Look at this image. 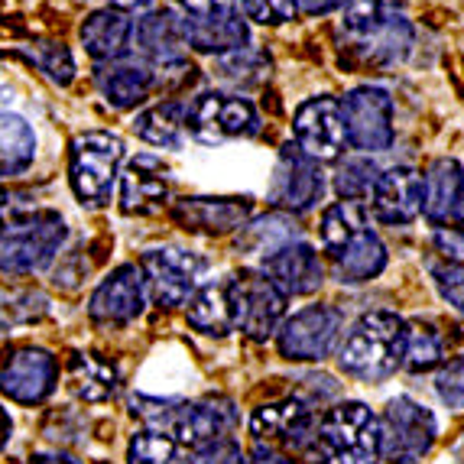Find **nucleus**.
Here are the masks:
<instances>
[{
  "mask_svg": "<svg viewBox=\"0 0 464 464\" xmlns=\"http://www.w3.org/2000/svg\"><path fill=\"white\" fill-rule=\"evenodd\" d=\"M406 322L396 312H364L338 344V367L361 383H383L402 367Z\"/></svg>",
  "mask_w": 464,
  "mask_h": 464,
  "instance_id": "nucleus-1",
  "label": "nucleus"
},
{
  "mask_svg": "<svg viewBox=\"0 0 464 464\" xmlns=\"http://www.w3.org/2000/svg\"><path fill=\"white\" fill-rule=\"evenodd\" d=\"M65 221L59 211H26L0 227V273L30 276L46 270L65 244Z\"/></svg>",
  "mask_w": 464,
  "mask_h": 464,
  "instance_id": "nucleus-2",
  "label": "nucleus"
},
{
  "mask_svg": "<svg viewBox=\"0 0 464 464\" xmlns=\"http://www.w3.org/2000/svg\"><path fill=\"white\" fill-rule=\"evenodd\" d=\"M121 160H124V140L108 130H88L72 140L69 153V182L72 192L88 208L108 205L114 182L121 176Z\"/></svg>",
  "mask_w": 464,
  "mask_h": 464,
  "instance_id": "nucleus-3",
  "label": "nucleus"
},
{
  "mask_svg": "<svg viewBox=\"0 0 464 464\" xmlns=\"http://www.w3.org/2000/svg\"><path fill=\"white\" fill-rule=\"evenodd\" d=\"M318 449L338 464H380V422L371 406L338 402L318 419Z\"/></svg>",
  "mask_w": 464,
  "mask_h": 464,
  "instance_id": "nucleus-4",
  "label": "nucleus"
},
{
  "mask_svg": "<svg viewBox=\"0 0 464 464\" xmlns=\"http://www.w3.org/2000/svg\"><path fill=\"white\" fill-rule=\"evenodd\" d=\"M227 283V302H231L234 328L254 341H266L279 332L286 318V295L264 270H240Z\"/></svg>",
  "mask_w": 464,
  "mask_h": 464,
  "instance_id": "nucleus-5",
  "label": "nucleus"
},
{
  "mask_svg": "<svg viewBox=\"0 0 464 464\" xmlns=\"http://www.w3.org/2000/svg\"><path fill=\"white\" fill-rule=\"evenodd\" d=\"M380 422V461L387 464H412L435 445L439 422L432 410L412 396H396L387 402V410L377 416Z\"/></svg>",
  "mask_w": 464,
  "mask_h": 464,
  "instance_id": "nucleus-6",
  "label": "nucleus"
},
{
  "mask_svg": "<svg viewBox=\"0 0 464 464\" xmlns=\"http://www.w3.org/2000/svg\"><path fill=\"white\" fill-rule=\"evenodd\" d=\"M137 266L147 283V299H153L160 309H179L201 286L208 260L186 247H153L140 256Z\"/></svg>",
  "mask_w": 464,
  "mask_h": 464,
  "instance_id": "nucleus-7",
  "label": "nucleus"
},
{
  "mask_svg": "<svg viewBox=\"0 0 464 464\" xmlns=\"http://www.w3.org/2000/svg\"><path fill=\"white\" fill-rule=\"evenodd\" d=\"M260 130V114L247 98L225 92H205L186 101V133L198 143H225V140L254 137Z\"/></svg>",
  "mask_w": 464,
  "mask_h": 464,
  "instance_id": "nucleus-8",
  "label": "nucleus"
},
{
  "mask_svg": "<svg viewBox=\"0 0 464 464\" xmlns=\"http://www.w3.org/2000/svg\"><path fill=\"white\" fill-rule=\"evenodd\" d=\"M341 124H344V143L364 156L387 153L396 140L393 98L377 85L354 88L341 101Z\"/></svg>",
  "mask_w": 464,
  "mask_h": 464,
  "instance_id": "nucleus-9",
  "label": "nucleus"
},
{
  "mask_svg": "<svg viewBox=\"0 0 464 464\" xmlns=\"http://www.w3.org/2000/svg\"><path fill=\"white\" fill-rule=\"evenodd\" d=\"M341 325H344V318L334 305H305L295 315L283 318L276 332L279 354L295 364L325 361L338 344Z\"/></svg>",
  "mask_w": 464,
  "mask_h": 464,
  "instance_id": "nucleus-10",
  "label": "nucleus"
},
{
  "mask_svg": "<svg viewBox=\"0 0 464 464\" xmlns=\"http://www.w3.org/2000/svg\"><path fill=\"white\" fill-rule=\"evenodd\" d=\"M325 195V172L322 163L302 153L295 143H286L279 150L276 172H273L270 201L276 211L286 215H302V211L315 208Z\"/></svg>",
  "mask_w": 464,
  "mask_h": 464,
  "instance_id": "nucleus-11",
  "label": "nucleus"
},
{
  "mask_svg": "<svg viewBox=\"0 0 464 464\" xmlns=\"http://www.w3.org/2000/svg\"><path fill=\"white\" fill-rule=\"evenodd\" d=\"M250 432H254L256 441L283 445V449L305 455V451H312V445H318V419L312 412V402L283 400L254 410Z\"/></svg>",
  "mask_w": 464,
  "mask_h": 464,
  "instance_id": "nucleus-12",
  "label": "nucleus"
},
{
  "mask_svg": "<svg viewBox=\"0 0 464 464\" xmlns=\"http://www.w3.org/2000/svg\"><path fill=\"white\" fill-rule=\"evenodd\" d=\"M147 309V283L137 264H124L111 270V276L101 279V286L92 293L88 302V315L98 325L124 328L137 322Z\"/></svg>",
  "mask_w": 464,
  "mask_h": 464,
  "instance_id": "nucleus-13",
  "label": "nucleus"
},
{
  "mask_svg": "<svg viewBox=\"0 0 464 464\" xmlns=\"http://www.w3.org/2000/svg\"><path fill=\"white\" fill-rule=\"evenodd\" d=\"M234 426H237V412H234L231 402L208 396V400L195 402H176V410L166 422V432L176 439V445L195 451L227 439Z\"/></svg>",
  "mask_w": 464,
  "mask_h": 464,
  "instance_id": "nucleus-14",
  "label": "nucleus"
},
{
  "mask_svg": "<svg viewBox=\"0 0 464 464\" xmlns=\"http://www.w3.org/2000/svg\"><path fill=\"white\" fill-rule=\"evenodd\" d=\"M293 137L295 147L315 163L338 160L344 147V124H341V101L332 94H318V98L302 101L293 117Z\"/></svg>",
  "mask_w": 464,
  "mask_h": 464,
  "instance_id": "nucleus-15",
  "label": "nucleus"
},
{
  "mask_svg": "<svg viewBox=\"0 0 464 464\" xmlns=\"http://www.w3.org/2000/svg\"><path fill=\"white\" fill-rule=\"evenodd\" d=\"M179 24H182L186 49L205 55H225L231 49L247 46L250 39V26L244 14L225 0L211 10H201V14H179Z\"/></svg>",
  "mask_w": 464,
  "mask_h": 464,
  "instance_id": "nucleus-16",
  "label": "nucleus"
},
{
  "mask_svg": "<svg viewBox=\"0 0 464 464\" xmlns=\"http://www.w3.org/2000/svg\"><path fill=\"white\" fill-rule=\"evenodd\" d=\"M59 383V364L43 348H20L0 367V393L24 406H39Z\"/></svg>",
  "mask_w": 464,
  "mask_h": 464,
  "instance_id": "nucleus-17",
  "label": "nucleus"
},
{
  "mask_svg": "<svg viewBox=\"0 0 464 464\" xmlns=\"http://www.w3.org/2000/svg\"><path fill=\"white\" fill-rule=\"evenodd\" d=\"M373 218L383 225H410L422 215V172L412 166H393L377 176L371 188Z\"/></svg>",
  "mask_w": 464,
  "mask_h": 464,
  "instance_id": "nucleus-18",
  "label": "nucleus"
},
{
  "mask_svg": "<svg viewBox=\"0 0 464 464\" xmlns=\"http://www.w3.org/2000/svg\"><path fill=\"white\" fill-rule=\"evenodd\" d=\"M264 273L276 283L283 295H312L325 283V264L312 244L289 240L270 256H264Z\"/></svg>",
  "mask_w": 464,
  "mask_h": 464,
  "instance_id": "nucleus-19",
  "label": "nucleus"
},
{
  "mask_svg": "<svg viewBox=\"0 0 464 464\" xmlns=\"http://www.w3.org/2000/svg\"><path fill=\"white\" fill-rule=\"evenodd\" d=\"M130 49H137L140 59L156 65V69H169V65L186 63V39H182L179 10H147L133 24Z\"/></svg>",
  "mask_w": 464,
  "mask_h": 464,
  "instance_id": "nucleus-20",
  "label": "nucleus"
},
{
  "mask_svg": "<svg viewBox=\"0 0 464 464\" xmlns=\"http://www.w3.org/2000/svg\"><path fill=\"white\" fill-rule=\"evenodd\" d=\"M94 82H98L101 98L108 101L114 111H133L153 94L156 69L137 59V55H121V59L101 63Z\"/></svg>",
  "mask_w": 464,
  "mask_h": 464,
  "instance_id": "nucleus-21",
  "label": "nucleus"
},
{
  "mask_svg": "<svg viewBox=\"0 0 464 464\" xmlns=\"http://www.w3.org/2000/svg\"><path fill=\"white\" fill-rule=\"evenodd\" d=\"M169 201L166 166L156 156H133L121 172V211L124 215H153Z\"/></svg>",
  "mask_w": 464,
  "mask_h": 464,
  "instance_id": "nucleus-22",
  "label": "nucleus"
},
{
  "mask_svg": "<svg viewBox=\"0 0 464 464\" xmlns=\"http://www.w3.org/2000/svg\"><path fill=\"white\" fill-rule=\"evenodd\" d=\"M250 211H254V201L250 198H179L172 205V218L186 231L195 234H227L234 227L247 225Z\"/></svg>",
  "mask_w": 464,
  "mask_h": 464,
  "instance_id": "nucleus-23",
  "label": "nucleus"
},
{
  "mask_svg": "<svg viewBox=\"0 0 464 464\" xmlns=\"http://www.w3.org/2000/svg\"><path fill=\"white\" fill-rule=\"evenodd\" d=\"M412 39L416 30L406 16H393L377 30L364 33V36L348 39V49L354 53V59L361 65H371V69H393L400 65L412 49Z\"/></svg>",
  "mask_w": 464,
  "mask_h": 464,
  "instance_id": "nucleus-24",
  "label": "nucleus"
},
{
  "mask_svg": "<svg viewBox=\"0 0 464 464\" xmlns=\"http://www.w3.org/2000/svg\"><path fill=\"white\" fill-rule=\"evenodd\" d=\"M78 36H82V46H85V53L92 55L94 63H111V59L130 55L133 20L130 14L114 7L94 10L92 16H85Z\"/></svg>",
  "mask_w": 464,
  "mask_h": 464,
  "instance_id": "nucleus-25",
  "label": "nucleus"
},
{
  "mask_svg": "<svg viewBox=\"0 0 464 464\" xmlns=\"http://www.w3.org/2000/svg\"><path fill=\"white\" fill-rule=\"evenodd\" d=\"M464 169L458 160H435L429 172L422 176V215L435 227H449L455 221V208L461 201Z\"/></svg>",
  "mask_w": 464,
  "mask_h": 464,
  "instance_id": "nucleus-26",
  "label": "nucleus"
},
{
  "mask_svg": "<svg viewBox=\"0 0 464 464\" xmlns=\"http://www.w3.org/2000/svg\"><path fill=\"white\" fill-rule=\"evenodd\" d=\"M334 276L344 286H361V283H371L373 276L383 273L387 266V247L383 240L371 231V227H361L354 237L332 256Z\"/></svg>",
  "mask_w": 464,
  "mask_h": 464,
  "instance_id": "nucleus-27",
  "label": "nucleus"
},
{
  "mask_svg": "<svg viewBox=\"0 0 464 464\" xmlns=\"http://www.w3.org/2000/svg\"><path fill=\"white\" fill-rule=\"evenodd\" d=\"M186 318L195 332L208 334V338H225L234 332L231 302H227V283H205L192 293L186 302Z\"/></svg>",
  "mask_w": 464,
  "mask_h": 464,
  "instance_id": "nucleus-28",
  "label": "nucleus"
},
{
  "mask_svg": "<svg viewBox=\"0 0 464 464\" xmlns=\"http://www.w3.org/2000/svg\"><path fill=\"white\" fill-rule=\"evenodd\" d=\"M133 133L160 150H179L186 137V101H163L133 121Z\"/></svg>",
  "mask_w": 464,
  "mask_h": 464,
  "instance_id": "nucleus-29",
  "label": "nucleus"
},
{
  "mask_svg": "<svg viewBox=\"0 0 464 464\" xmlns=\"http://www.w3.org/2000/svg\"><path fill=\"white\" fill-rule=\"evenodd\" d=\"M36 160V130L24 117L0 111V179L20 176Z\"/></svg>",
  "mask_w": 464,
  "mask_h": 464,
  "instance_id": "nucleus-30",
  "label": "nucleus"
},
{
  "mask_svg": "<svg viewBox=\"0 0 464 464\" xmlns=\"http://www.w3.org/2000/svg\"><path fill=\"white\" fill-rule=\"evenodd\" d=\"M289 240H299V231H295L293 215L286 211H270V215L256 218L250 225H240V237L237 247L250 250L256 256H270L273 250H279Z\"/></svg>",
  "mask_w": 464,
  "mask_h": 464,
  "instance_id": "nucleus-31",
  "label": "nucleus"
},
{
  "mask_svg": "<svg viewBox=\"0 0 464 464\" xmlns=\"http://www.w3.org/2000/svg\"><path fill=\"white\" fill-rule=\"evenodd\" d=\"M72 390L78 400L85 402H104L117 390V371L101 354H75L69 364Z\"/></svg>",
  "mask_w": 464,
  "mask_h": 464,
  "instance_id": "nucleus-32",
  "label": "nucleus"
},
{
  "mask_svg": "<svg viewBox=\"0 0 464 464\" xmlns=\"http://www.w3.org/2000/svg\"><path fill=\"white\" fill-rule=\"evenodd\" d=\"M270 75V55L256 46H240L215 59V78L231 88H254Z\"/></svg>",
  "mask_w": 464,
  "mask_h": 464,
  "instance_id": "nucleus-33",
  "label": "nucleus"
},
{
  "mask_svg": "<svg viewBox=\"0 0 464 464\" xmlns=\"http://www.w3.org/2000/svg\"><path fill=\"white\" fill-rule=\"evenodd\" d=\"M406 0H344L341 4V30L344 39L364 36V33L377 30L393 16H402Z\"/></svg>",
  "mask_w": 464,
  "mask_h": 464,
  "instance_id": "nucleus-34",
  "label": "nucleus"
},
{
  "mask_svg": "<svg viewBox=\"0 0 464 464\" xmlns=\"http://www.w3.org/2000/svg\"><path fill=\"white\" fill-rule=\"evenodd\" d=\"M361 227H364L361 225V201H334V205H328L322 211V225H318L325 254L334 256Z\"/></svg>",
  "mask_w": 464,
  "mask_h": 464,
  "instance_id": "nucleus-35",
  "label": "nucleus"
},
{
  "mask_svg": "<svg viewBox=\"0 0 464 464\" xmlns=\"http://www.w3.org/2000/svg\"><path fill=\"white\" fill-rule=\"evenodd\" d=\"M441 357H445V338L435 325H406V357H402V364L410 367L412 373H426L432 367L441 364Z\"/></svg>",
  "mask_w": 464,
  "mask_h": 464,
  "instance_id": "nucleus-36",
  "label": "nucleus"
},
{
  "mask_svg": "<svg viewBox=\"0 0 464 464\" xmlns=\"http://www.w3.org/2000/svg\"><path fill=\"white\" fill-rule=\"evenodd\" d=\"M377 176L380 169L373 166L371 156H348L334 169V192L341 195V201H361L364 205L371 198V188L377 182Z\"/></svg>",
  "mask_w": 464,
  "mask_h": 464,
  "instance_id": "nucleus-37",
  "label": "nucleus"
},
{
  "mask_svg": "<svg viewBox=\"0 0 464 464\" xmlns=\"http://www.w3.org/2000/svg\"><path fill=\"white\" fill-rule=\"evenodd\" d=\"M176 439L163 429H143L130 439L127 464H176Z\"/></svg>",
  "mask_w": 464,
  "mask_h": 464,
  "instance_id": "nucleus-38",
  "label": "nucleus"
},
{
  "mask_svg": "<svg viewBox=\"0 0 464 464\" xmlns=\"http://www.w3.org/2000/svg\"><path fill=\"white\" fill-rule=\"evenodd\" d=\"M244 20H254L260 26H279L295 16V0H240Z\"/></svg>",
  "mask_w": 464,
  "mask_h": 464,
  "instance_id": "nucleus-39",
  "label": "nucleus"
},
{
  "mask_svg": "<svg viewBox=\"0 0 464 464\" xmlns=\"http://www.w3.org/2000/svg\"><path fill=\"white\" fill-rule=\"evenodd\" d=\"M36 65L46 72L53 82H59V85H69L72 78H75V63H72L69 49H65L63 43H43V46L36 49Z\"/></svg>",
  "mask_w": 464,
  "mask_h": 464,
  "instance_id": "nucleus-40",
  "label": "nucleus"
},
{
  "mask_svg": "<svg viewBox=\"0 0 464 464\" xmlns=\"http://www.w3.org/2000/svg\"><path fill=\"white\" fill-rule=\"evenodd\" d=\"M435 393L441 402H449L451 410H464V354L445 364L435 377Z\"/></svg>",
  "mask_w": 464,
  "mask_h": 464,
  "instance_id": "nucleus-41",
  "label": "nucleus"
},
{
  "mask_svg": "<svg viewBox=\"0 0 464 464\" xmlns=\"http://www.w3.org/2000/svg\"><path fill=\"white\" fill-rule=\"evenodd\" d=\"M432 279L439 286L441 299L455 305L458 312L464 315V266L458 264H435L432 266Z\"/></svg>",
  "mask_w": 464,
  "mask_h": 464,
  "instance_id": "nucleus-42",
  "label": "nucleus"
},
{
  "mask_svg": "<svg viewBox=\"0 0 464 464\" xmlns=\"http://www.w3.org/2000/svg\"><path fill=\"white\" fill-rule=\"evenodd\" d=\"M240 445L234 439H221L215 445H205V449H195L188 451L186 461H176V464H240Z\"/></svg>",
  "mask_w": 464,
  "mask_h": 464,
  "instance_id": "nucleus-43",
  "label": "nucleus"
},
{
  "mask_svg": "<svg viewBox=\"0 0 464 464\" xmlns=\"http://www.w3.org/2000/svg\"><path fill=\"white\" fill-rule=\"evenodd\" d=\"M432 244L449 264L464 266V231H458V227H435Z\"/></svg>",
  "mask_w": 464,
  "mask_h": 464,
  "instance_id": "nucleus-44",
  "label": "nucleus"
},
{
  "mask_svg": "<svg viewBox=\"0 0 464 464\" xmlns=\"http://www.w3.org/2000/svg\"><path fill=\"white\" fill-rule=\"evenodd\" d=\"M30 211V205H26V195L20 192H4L0 188V221L7 218V221H14V218L26 215Z\"/></svg>",
  "mask_w": 464,
  "mask_h": 464,
  "instance_id": "nucleus-45",
  "label": "nucleus"
},
{
  "mask_svg": "<svg viewBox=\"0 0 464 464\" xmlns=\"http://www.w3.org/2000/svg\"><path fill=\"white\" fill-rule=\"evenodd\" d=\"M240 464H295V461L289 455H283V451L270 449V445H256L247 458H240Z\"/></svg>",
  "mask_w": 464,
  "mask_h": 464,
  "instance_id": "nucleus-46",
  "label": "nucleus"
},
{
  "mask_svg": "<svg viewBox=\"0 0 464 464\" xmlns=\"http://www.w3.org/2000/svg\"><path fill=\"white\" fill-rule=\"evenodd\" d=\"M344 0H295V10H302V14H332L334 7H341Z\"/></svg>",
  "mask_w": 464,
  "mask_h": 464,
  "instance_id": "nucleus-47",
  "label": "nucleus"
},
{
  "mask_svg": "<svg viewBox=\"0 0 464 464\" xmlns=\"http://www.w3.org/2000/svg\"><path fill=\"white\" fill-rule=\"evenodd\" d=\"M114 4V10H124V14H147V10H153L156 0H111Z\"/></svg>",
  "mask_w": 464,
  "mask_h": 464,
  "instance_id": "nucleus-48",
  "label": "nucleus"
},
{
  "mask_svg": "<svg viewBox=\"0 0 464 464\" xmlns=\"http://www.w3.org/2000/svg\"><path fill=\"white\" fill-rule=\"evenodd\" d=\"M30 464H82V461H78V458H72V455H63V451H49V455L30 458Z\"/></svg>",
  "mask_w": 464,
  "mask_h": 464,
  "instance_id": "nucleus-49",
  "label": "nucleus"
},
{
  "mask_svg": "<svg viewBox=\"0 0 464 464\" xmlns=\"http://www.w3.org/2000/svg\"><path fill=\"white\" fill-rule=\"evenodd\" d=\"M10 439V416H4V410H0V449L7 445Z\"/></svg>",
  "mask_w": 464,
  "mask_h": 464,
  "instance_id": "nucleus-50",
  "label": "nucleus"
},
{
  "mask_svg": "<svg viewBox=\"0 0 464 464\" xmlns=\"http://www.w3.org/2000/svg\"><path fill=\"white\" fill-rule=\"evenodd\" d=\"M451 227H458V231H464V188H461V201H458V208H455V221H451Z\"/></svg>",
  "mask_w": 464,
  "mask_h": 464,
  "instance_id": "nucleus-51",
  "label": "nucleus"
}]
</instances>
